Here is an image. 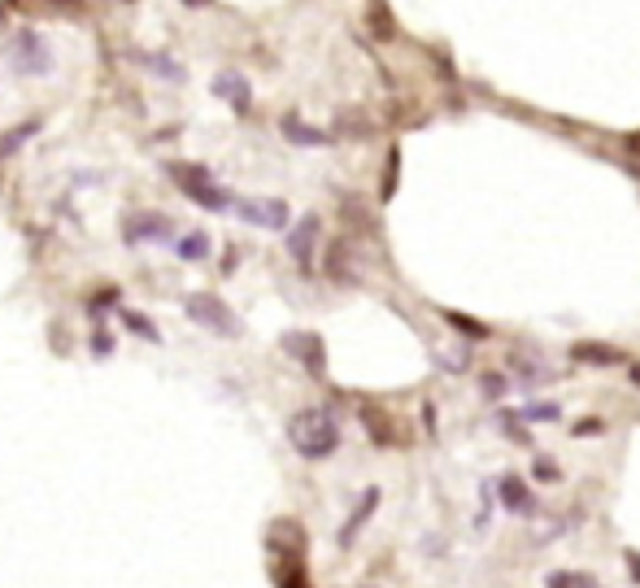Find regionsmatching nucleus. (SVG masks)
I'll list each match as a JSON object with an SVG mask.
<instances>
[{
    "label": "nucleus",
    "mask_w": 640,
    "mask_h": 588,
    "mask_svg": "<svg viewBox=\"0 0 640 588\" xmlns=\"http://www.w3.org/2000/svg\"><path fill=\"white\" fill-rule=\"evenodd\" d=\"M122 236H127V244H166L170 240V218L149 214V210L127 214L122 218Z\"/></svg>",
    "instance_id": "7"
},
{
    "label": "nucleus",
    "mask_w": 640,
    "mask_h": 588,
    "mask_svg": "<svg viewBox=\"0 0 640 588\" xmlns=\"http://www.w3.org/2000/svg\"><path fill=\"white\" fill-rule=\"evenodd\" d=\"M358 588H379V584H358Z\"/></svg>",
    "instance_id": "34"
},
{
    "label": "nucleus",
    "mask_w": 640,
    "mask_h": 588,
    "mask_svg": "<svg viewBox=\"0 0 640 588\" xmlns=\"http://www.w3.org/2000/svg\"><path fill=\"white\" fill-rule=\"evenodd\" d=\"M140 61H149V70H153V74H166V79H174V83L183 79V66H179V61H170V57H161V53H144Z\"/></svg>",
    "instance_id": "19"
},
{
    "label": "nucleus",
    "mask_w": 640,
    "mask_h": 588,
    "mask_svg": "<svg viewBox=\"0 0 640 588\" xmlns=\"http://www.w3.org/2000/svg\"><path fill=\"white\" fill-rule=\"evenodd\" d=\"M366 22H371V27H379V31H374L379 40H388V35H397V22L388 18V4H383V0H374L371 9H366Z\"/></svg>",
    "instance_id": "17"
},
{
    "label": "nucleus",
    "mask_w": 640,
    "mask_h": 588,
    "mask_svg": "<svg viewBox=\"0 0 640 588\" xmlns=\"http://www.w3.org/2000/svg\"><path fill=\"white\" fill-rule=\"evenodd\" d=\"M632 383H640V367H632Z\"/></svg>",
    "instance_id": "33"
},
{
    "label": "nucleus",
    "mask_w": 640,
    "mask_h": 588,
    "mask_svg": "<svg viewBox=\"0 0 640 588\" xmlns=\"http://www.w3.org/2000/svg\"><path fill=\"white\" fill-rule=\"evenodd\" d=\"M397 170H401V153L392 149V153H388V174H383V188H379V197H383V201H392V192H397Z\"/></svg>",
    "instance_id": "24"
},
{
    "label": "nucleus",
    "mask_w": 640,
    "mask_h": 588,
    "mask_svg": "<svg viewBox=\"0 0 640 588\" xmlns=\"http://www.w3.org/2000/svg\"><path fill=\"white\" fill-rule=\"evenodd\" d=\"M597 431H605L601 419H588V423H575V436H597Z\"/></svg>",
    "instance_id": "29"
},
{
    "label": "nucleus",
    "mask_w": 640,
    "mask_h": 588,
    "mask_svg": "<svg viewBox=\"0 0 640 588\" xmlns=\"http://www.w3.org/2000/svg\"><path fill=\"white\" fill-rule=\"evenodd\" d=\"M444 319L453 322L458 331H467L471 340H483V336H488V327H483V322H475V319H467V314H453V310H444Z\"/></svg>",
    "instance_id": "23"
},
{
    "label": "nucleus",
    "mask_w": 640,
    "mask_h": 588,
    "mask_svg": "<svg viewBox=\"0 0 640 588\" xmlns=\"http://www.w3.org/2000/svg\"><path fill=\"white\" fill-rule=\"evenodd\" d=\"M532 476H536V480H544V484H558V467H553L549 458H536V462H532Z\"/></svg>",
    "instance_id": "27"
},
{
    "label": "nucleus",
    "mask_w": 640,
    "mask_h": 588,
    "mask_svg": "<svg viewBox=\"0 0 640 588\" xmlns=\"http://www.w3.org/2000/svg\"><path fill=\"white\" fill-rule=\"evenodd\" d=\"M122 322L135 331V336H149V340H158V331H153V322L144 319V314H135V310H122Z\"/></svg>",
    "instance_id": "25"
},
{
    "label": "nucleus",
    "mask_w": 640,
    "mask_h": 588,
    "mask_svg": "<svg viewBox=\"0 0 640 588\" xmlns=\"http://www.w3.org/2000/svg\"><path fill=\"white\" fill-rule=\"evenodd\" d=\"M423 428H427V431H436V406H431V401L423 406Z\"/></svg>",
    "instance_id": "31"
},
{
    "label": "nucleus",
    "mask_w": 640,
    "mask_h": 588,
    "mask_svg": "<svg viewBox=\"0 0 640 588\" xmlns=\"http://www.w3.org/2000/svg\"><path fill=\"white\" fill-rule=\"evenodd\" d=\"M497 501H501V510H510V514H536L532 484L523 480V476H514V471H505V476L497 480Z\"/></svg>",
    "instance_id": "9"
},
{
    "label": "nucleus",
    "mask_w": 640,
    "mask_h": 588,
    "mask_svg": "<svg viewBox=\"0 0 640 588\" xmlns=\"http://www.w3.org/2000/svg\"><path fill=\"white\" fill-rule=\"evenodd\" d=\"M514 371L523 375V383H549V371H544V362H532V358H514Z\"/></svg>",
    "instance_id": "20"
},
{
    "label": "nucleus",
    "mask_w": 640,
    "mask_h": 588,
    "mask_svg": "<svg viewBox=\"0 0 640 588\" xmlns=\"http://www.w3.org/2000/svg\"><path fill=\"white\" fill-rule=\"evenodd\" d=\"M519 414H523V423H558L562 406H553V401H536V406L519 410Z\"/></svg>",
    "instance_id": "18"
},
{
    "label": "nucleus",
    "mask_w": 640,
    "mask_h": 588,
    "mask_svg": "<svg viewBox=\"0 0 640 588\" xmlns=\"http://www.w3.org/2000/svg\"><path fill=\"white\" fill-rule=\"evenodd\" d=\"M113 353V340H109V331H96L92 336V358H109Z\"/></svg>",
    "instance_id": "28"
},
{
    "label": "nucleus",
    "mask_w": 640,
    "mask_h": 588,
    "mask_svg": "<svg viewBox=\"0 0 640 588\" xmlns=\"http://www.w3.org/2000/svg\"><path fill=\"white\" fill-rule=\"evenodd\" d=\"M483 392H488V397H505V392H510V379L497 375V371H488L483 375Z\"/></svg>",
    "instance_id": "26"
},
{
    "label": "nucleus",
    "mask_w": 640,
    "mask_h": 588,
    "mask_svg": "<svg viewBox=\"0 0 640 588\" xmlns=\"http://www.w3.org/2000/svg\"><path fill=\"white\" fill-rule=\"evenodd\" d=\"M379 501H383V492H379V488H362V497H358V506H353V510H349V519H344V528H340V532H335V545H340V549H353V540H358V536L366 532V523H371L374 519V510H379Z\"/></svg>",
    "instance_id": "6"
},
{
    "label": "nucleus",
    "mask_w": 640,
    "mask_h": 588,
    "mask_svg": "<svg viewBox=\"0 0 640 588\" xmlns=\"http://www.w3.org/2000/svg\"><path fill=\"white\" fill-rule=\"evenodd\" d=\"M283 349H288L310 375H319L322 379V371H327V349H322L319 331H288V336H283Z\"/></svg>",
    "instance_id": "8"
},
{
    "label": "nucleus",
    "mask_w": 640,
    "mask_h": 588,
    "mask_svg": "<svg viewBox=\"0 0 640 588\" xmlns=\"http://www.w3.org/2000/svg\"><path fill=\"white\" fill-rule=\"evenodd\" d=\"M274 584L279 588H310L305 558H279V562H274Z\"/></svg>",
    "instance_id": "13"
},
{
    "label": "nucleus",
    "mask_w": 640,
    "mask_h": 588,
    "mask_svg": "<svg viewBox=\"0 0 640 588\" xmlns=\"http://www.w3.org/2000/svg\"><path fill=\"white\" fill-rule=\"evenodd\" d=\"M544 588H601L588 571H549L544 576Z\"/></svg>",
    "instance_id": "15"
},
{
    "label": "nucleus",
    "mask_w": 640,
    "mask_h": 588,
    "mask_svg": "<svg viewBox=\"0 0 640 588\" xmlns=\"http://www.w3.org/2000/svg\"><path fill=\"white\" fill-rule=\"evenodd\" d=\"M213 92L235 109V113H249V105H253V88H249V79H244L240 70H218V74H213Z\"/></svg>",
    "instance_id": "10"
},
{
    "label": "nucleus",
    "mask_w": 640,
    "mask_h": 588,
    "mask_svg": "<svg viewBox=\"0 0 640 588\" xmlns=\"http://www.w3.org/2000/svg\"><path fill=\"white\" fill-rule=\"evenodd\" d=\"M174 253H179L183 262H205V258H210V236H205V231H188V236L174 244Z\"/></svg>",
    "instance_id": "14"
},
{
    "label": "nucleus",
    "mask_w": 640,
    "mask_h": 588,
    "mask_svg": "<svg viewBox=\"0 0 640 588\" xmlns=\"http://www.w3.org/2000/svg\"><path fill=\"white\" fill-rule=\"evenodd\" d=\"M283 135H288V144H301V149H322V144H331V135H322L319 127H310V122H301L297 113H283Z\"/></svg>",
    "instance_id": "11"
},
{
    "label": "nucleus",
    "mask_w": 640,
    "mask_h": 588,
    "mask_svg": "<svg viewBox=\"0 0 640 588\" xmlns=\"http://www.w3.org/2000/svg\"><path fill=\"white\" fill-rule=\"evenodd\" d=\"M35 131H40V122H27V127H13V131H9V135L0 140V158H4V153H13V149H18L22 140H31Z\"/></svg>",
    "instance_id": "22"
},
{
    "label": "nucleus",
    "mask_w": 640,
    "mask_h": 588,
    "mask_svg": "<svg viewBox=\"0 0 640 588\" xmlns=\"http://www.w3.org/2000/svg\"><path fill=\"white\" fill-rule=\"evenodd\" d=\"M440 362H444V371H467L471 367V349L467 344H449Z\"/></svg>",
    "instance_id": "21"
},
{
    "label": "nucleus",
    "mask_w": 640,
    "mask_h": 588,
    "mask_svg": "<svg viewBox=\"0 0 640 588\" xmlns=\"http://www.w3.org/2000/svg\"><path fill=\"white\" fill-rule=\"evenodd\" d=\"M9 66L18 70V74H53V49H49V40L40 35V31H18L13 35V44H9Z\"/></svg>",
    "instance_id": "2"
},
{
    "label": "nucleus",
    "mask_w": 640,
    "mask_h": 588,
    "mask_svg": "<svg viewBox=\"0 0 640 588\" xmlns=\"http://www.w3.org/2000/svg\"><path fill=\"white\" fill-rule=\"evenodd\" d=\"M623 562H628V576H632V580H640V553H636V549H628V553H623Z\"/></svg>",
    "instance_id": "30"
},
{
    "label": "nucleus",
    "mask_w": 640,
    "mask_h": 588,
    "mask_svg": "<svg viewBox=\"0 0 640 588\" xmlns=\"http://www.w3.org/2000/svg\"><path fill=\"white\" fill-rule=\"evenodd\" d=\"M183 310H188V319L197 322V327H205L213 336H240V319L227 310V301H218L213 292H192L188 301H183Z\"/></svg>",
    "instance_id": "3"
},
{
    "label": "nucleus",
    "mask_w": 640,
    "mask_h": 588,
    "mask_svg": "<svg viewBox=\"0 0 640 588\" xmlns=\"http://www.w3.org/2000/svg\"><path fill=\"white\" fill-rule=\"evenodd\" d=\"M235 214L244 218L249 227H262V231H283L288 227V201H279V197H253V201H235Z\"/></svg>",
    "instance_id": "4"
},
{
    "label": "nucleus",
    "mask_w": 640,
    "mask_h": 588,
    "mask_svg": "<svg viewBox=\"0 0 640 588\" xmlns=\"http://www.w3.org/2000/svg\"><path fill=\"white\" fill-rule=\"evenodd\" d=\"M362 428H366V436H371L379 449H392V445H397L392 414H383V410H374V406H362Z\"/></svg>",
    "instance_id": "12"
},
{
    "label": "nucleus",
    "mask_w": 640,
    "mask_h": 588,
    "mask_svg": "<svg viewBox=\"0 0 640 588\" xmlns=\"http://www.w3.org/2000/svg\"><path fill=\"white\" fill-rule=\"evenodd\" d=\"M571 353H575V362H592V367H614L619 362V349H597V344H575Z\"/></svg>",
    "instance_id": "16"
},
{
    "label": "nucleus",
    "mask_w": 640,
    "mask_h": 588,
    "mask_svg": "<svg viewBox=\"0 0 640 588\" xmlns=\"http://www.w3.org/2000/svg\"><path fill=\"white\" fill-rule=\"evenodd\" d=\"M183 4H192V9H197V4H210V0H183Z\"/></svg>",
    "instance_id": "32"
},
{
    "label": "nucleus",
    "mask_w": 640,
    "mask_h": 588,
    "mask_svg": "<svg viewBox=\"0 0 640 588\" xmlns=\"http://www.w3.org/2000/svg\"><path fill=\"white\" fill-rule=\"evenodd\" d=\"M340 419L327 410V406H305L288 419V445L297 449V458L305 462H322L340 449Z\"/></svg>",
    "instance_id": "1"
},
{
    "label": "nucleus",
    "mask_w": 640,
    "mask_h": 588,
    "mask_svg": "<svg viewBox=\"0 0 640 588\" xmlns=\"http://www.w3.org/2000/svg\"><path fill=\"white\" fill-rule=\"evenodd\" d=\"M319 231H322V222H319V214H305L292 231H288V258L301 267V275H310L314 270V249H319Z\"/></svg>",
    "instance_id": "5"
}]
</instances>
